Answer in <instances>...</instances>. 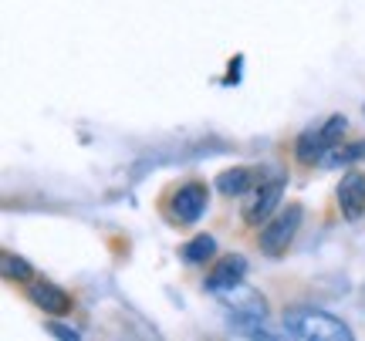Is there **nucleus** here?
Returning <instances> with one entry per match:
<instances>
[{
    "mask_svg": "<svg viewBox=\"0 0 365 341\" xmlns=\"http://www.w3.org/2000/svg\"><path fill=\"white\" fill-rule=\"evenodd\" d=\"M284 331L301 341H352V328L328 311L314 308H291L284 315Z\"/></svg>",
    "mask_w": 365,
    "mask_h": 341,
    "instance_id": "obj_1",
    "label": "nucleus"
},
{
    "mask_svg": "<svg viewBox=\"0 0 365 341\" xmlns=\"http://www.w3.org/2000/svg\"><path fill=\"white\" fill-rule=\"evenodd\" d=\"M301 220H304V210H301V203H291L284 210H277L261 226V236H257V243H261V253L267 257H281L287 253V247L294 243V236L301 230Z\"/></svg>",
    "mask_w": 365,
    "mask_h": 341,
    "instance_id": "obj_2",
    "label": "nucleus"
},
{
    "mask_svg": "<svg viewBox=\"0 0 365 341\" xmlns=\"http://www.w3.org/2000/svg\"><path fill=\"white\" fill-rule=\"evenodd\" d=\"M345 129H349L345 115H331L325 125H318V129H304L301 132V139L294 142V156H298V162H304V166L322 162V159L328 156V149H335V145L341 142Z\"/></svg>",
    "mask_w": 365,
    "mask_h": 341,
    "instance_id": "obj_3",
    "label": "nucleus"
},
{
    "mask_svg": "<svg viewBox=\"0 0 365 341\" xmlns=\"http://www.w3.org/2000/svg\"><path fill=\"white\" fill-rule=\"evenodd\" d=\"M223 308L230 315V328H261V321L267 318V304L257 290L250 288H234V290H223Z\"/></svg>",
    "mask_w": 365,
    "mask_h": 341,
    "instance_id": "obj_4",
    "label": "nucleus"
},
{
    "mask_svg": "<svg viewBox=\"0 0 365 341\" xmlns=\"http://www.w3.org/2000/svg\"><path fill=\"white\" fill-rule=\"evenodd\" d=\"M210 206V193L203 183H182L176 193L170 196V213L173 220L182 226H193L203 220V213Z\"/></svg>",
    "mask_w": 365,
    "mask_h": 341,
    "instance_id": "obj_5",
    "label": "nucleus"
},
{
    "mask_svg": "<svg viewBox=\"0 0 365 341\" xmlns=\"http://www.w3.org/2000/svg\"><path fill=\"white\" fill-rule=\"evenodd\" d=\"M284 176H274V179H261L257 189H250V203L244 210V220L247 226H264L271 220L277 206H281V193H284Z\"/></svg>",
    "mask_w": 365,
    "mask_h": 341,
    "instance_id": "obj_6",
    "label": "nucleus"
},
{
    "mask_svg": "<svg viewBox=\"0 0 365 341\" xmlns=\"http://www.w3.org/2000/svg\"><path fill=\"white\" fill-rule=\"evenodd\" d=\"M247 277V257L244 253H227L213 263V271L207 277V290L210 294H223V290H234L244 284Z\"/></svg>",
    "mask_w": 365,
    "mask_h": 341,
    "instance_id": "obj_7",
    "label": "nucleus"
},
{
    "mask_svg": "<svg viewBox=\"0 0 365 341\" xmlns=\"http://www.w3.org/2000/svg\"><path fill=\"white\" fill-rule=\"evenodd\" d=\"M335 199H339V210L349 224H359L365 216V176L362 172H349L341 176L339 189H335Z\"/></svg>",
    "mask_w": 365,
    "mask_h": 341,
    "instance_id": "obj_8",
    "label": "nucleus"
},
{
    "mask_svg": "<svg viewBox=\"0 0 365 341\" xmlns=\"http://www.w3.org/2000/svg\"><path fill=\"white\" fill-rule=\"evenodd\" d=\"M27 298L38 304L44 315H68L71 311V294L65 288H58V284H48V280H38V284H31L27 288Z\"/></svg>",
    "mask_w": 365,
    "mask_h": 341,
    "instance_id": "obj_9",
    "label": "nucleus"
},
{
    "mask_svg": "<svg viewBox=\"0 0 365 341\" xmlns=\"http://www.w3.org/2000/svg\"><path fill=\"white\" fill-rule=\"evenodd\" d=\"M254 183H257V176H254L247 166H234V169H223L220 176L213 179L217 193H223V196H247L250 189H254Z\"/></svg>",
    "mask_w": 365,
    "mask_h": 341,
    "instance_id": "obj_10",
    "label": "nucleus"
},
{
    "mask_svg": "<svg viewBox=\"0 0 365 341\" xmlns=\"http://www.w3.org/2000/svg\"><path fill=\"white\" fill-rule=\"evenodd\" d=\"M210 257H217V240L210 234H196L186 247H182V261L186 263H207Z\"/></svg>",
    "mask_w": 365,
    "mask_h": 341,
    "instance_id": "obj_11",
    "label": "nucleus"
},
{
    "mask_svg": "<svg viewBox=\"0 0 365 341\" xmlns=\"http://www.w3.org/2000/svg\"><path fill=\"white\" fill-rule=\"evenodd\" d=\"M365 159V142H352V145H335V149H328V156L322 159L325 162V169H339V166H352Z\"/></svg>",
    "mask_w": 365,
    "mask_h": 341,
    "instance_id": "obj_12",
    "label": "nucleus"
},
{
    "mask_svg": "<svg viewBox=\"0 0 365 341\" xmlns=\"http://www.w3.org/2000/svg\"><path fill=\"white\" fill-rule=\"evenodd\" d=\"M0 271H4V277H7V280H21V284H24V280H31V274H34V271H31V263H27L24 257H14V253H4Z\"/></svg>",
    "mask_w": 365,
    "mask_h": 341,
    "instance_id": "obj_13",
    "label": "nucleus"
},
{
    "mask_svg": "<svg viewBox=\"0 0 365 341\" xmlns=\"http://www.w3.org/2000/svg\"><path fill=\"white\" fill-rule=\"evenodd\" d=\"M48 331H51L54 338H61V341H78L81 335L75 328H71V325H65V321H51V325H48Z\"/></svg>",
    "mask_w": 365,
    "mask_h": 341,
    "instance_id": "obj_14",
    "label": "nucleus"
}]
</instances>
